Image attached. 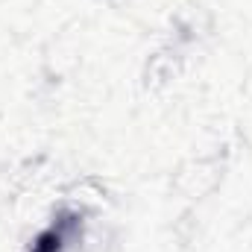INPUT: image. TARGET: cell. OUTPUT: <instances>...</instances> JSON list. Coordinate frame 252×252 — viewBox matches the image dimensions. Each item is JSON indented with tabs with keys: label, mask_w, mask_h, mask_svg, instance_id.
I'll return each mask as SVG.
<instances>
[{
	"label": "cell",
	"mask_w": 252,
	"mask_h": 252,
	"mask_svg": "<svg viewBox=\"0 0 252 252\" xmlns=\"http://www.w3.org/2000/svg\"><path fill=\"white\" fill-rule=\"evenodd\" d=\"M70 226V220H59L56 226H50L47 232H41L38 238H35V244H32V250L30 252H59L64 244V229Z\"/></svg>",
	"instance_id": "cell-1"
}]
</instances>
